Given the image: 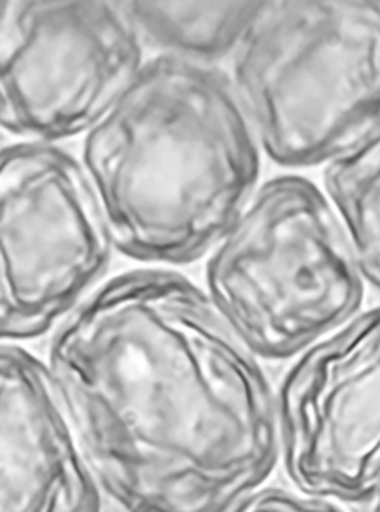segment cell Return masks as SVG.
<instances>
[{"instance_id":"8fae6325","label":"cell","mask_w":380,"mask_h":512,"mask_svg":"<svg viewBox=\"0 0 380 512\" xmlns=\"http://www.w3.org/2000/svg\"><path fill=\"white\" fill-rule=\"evenodd\" d=\"M235 512H335L340 507L326 500L303 495L295 488L267 486L263 483L254 490L247 491L244 497L233 505Z\"/></svg>"},{"instance_id":"277c9868","label":"cell","mask_w":380,"mask_h":512,"mask_svg":"<svg viewBox=\"0 0 380 512\" xmlns=\"http://www.w3.org/2000/svg\"><path fill=\"white\" fill-rule=\"evenodd\" d=\"M205 293L263 362L295 358L363 311L366 283L321 188L261 183L205 256Z\"/></svg>"},{"instance_id":"7c38bea8","label":"cell","mask_w":380,"mask_h":512,"mask_svg":"<svg viewBox=\"0 0 380 512\" xmlns=\"http://www.w3.org/2000/svg\"><path fill=\"white\" fill-rule=\"evenodd\" d=\"M0 150H2V144H0Z\"/></svg>"},{"instance_id":"8992f818","label":"cell","mask_w":380,"mask_h":512,"mask_svg":"<svg viewBox=\"0 0 380 512\" xmlns=\"http://www.w3.org/2000/svg\"><path fill=\"white\" fill-rule=\"evenodd\" d=\"M146 53L123 2H0V134L48 144L85 136Z\"/></svg>"},{"instance_id":"ba28073f","label":"cell","mask_w":380,"mask_h":512,"mask_svg":"<svg viewBox=\"0 0 380 512\" xmlns=\"http://www.w3.org/2000/svg\"><path fill=\"white\" fill-rule=\"evenodd\" d=\"M107 509L50 365L0 341V512Z\"/></svg>"},{"instance_id":"3957f363","label":"cell","mask_w":380,"mask_h":512,"mask_svg":"<svg viewBox=\"0 0 380 512\" xmlns=\"http://www.w3.org/2000/svg\"><path fill=\"white\" fill-rule=\"evenodd\" d=\"M230 60L261 155L282 169L380 132L379 2H265Z\"/></svg>"},{"instance_id":"30bf717a","label":"cell","mask_w":380,"mask_h":512,"mask_svg":"<svg viewBox=\"0 0 380 512\" xmlns=\"http://www.w3.org/2000/svg\"><path fill=\"white\" fill-rule=\"evenodd\" d=\"M380 132L324 165L323 192L356 256L366 286L379 290Z\"/></svg>"},{"instance_id":"6da1fadb","label":"cell","mask_w":380,"mask_h":512,"mask_svg":"<svg viewBox=\"0 0 380 512\" xmlns=\"http://www.w3.org/2000/svg\"><path fill=\"white\" fill-rule=\"evenodd\" d=\"M46 362L109 509L228 512L277 467L263 360L181 272L104 279L51 332Z\"/></svg>"},{"instance_id":"5b68a950","label":"cell","mask_w":380,"mask_h":512,"mask_svg":"<svg viewBox=\"0 0 380 512\" xmlns=\"http://www.w3.org/2000/svg\"><path fill=\"white\" fill-rule=\"evenodd\" d=\"M107 232L78 155L60 144L0 150V341H36L107 278Z\"/></svg>"},{"instance_id":"9c48e42d","label":"cell","mask_w":380,"mask_h":512,"mask_svg":"<svg viewBox=\"0 0 380 512\" xmlns=\"http://www.w3.org/2000/svg\"><path fill=\"white\" fill-rule=\"evenodd\" d=\"M146 50L218 67L232 58L265 2H123Z\"/></svg>"},{"instance_id":"7a4b0ae2","label":"cell","mask_w":380,"mask_h":512,"mask_svg":"<svg viewBox=\"0 0 380 512\" xmlns=\"http://www.w3.org/2000/svg\"><path fill=\"white\" fill-rule=\"evenodd\" d=\"M116 253L148 267L209 255L260 185L261 151L221 67L146 60L81 141Z\"/></svg>"},{"instance_id":"52a82bcc","label":"cell","mask_w":380,"mask_h":512,"mask_svg":"<svg viewBox=\"0 0 380 512\" xmlns=\"http://www.w3.org/2000/svg\"><path fill=\"white\" fill-rule=\"evenodd\" d=\"M379 386V307L293 358L274 386L277 465L291 488L340 511L379 505Z\"/></svg>"}]
</instances>
